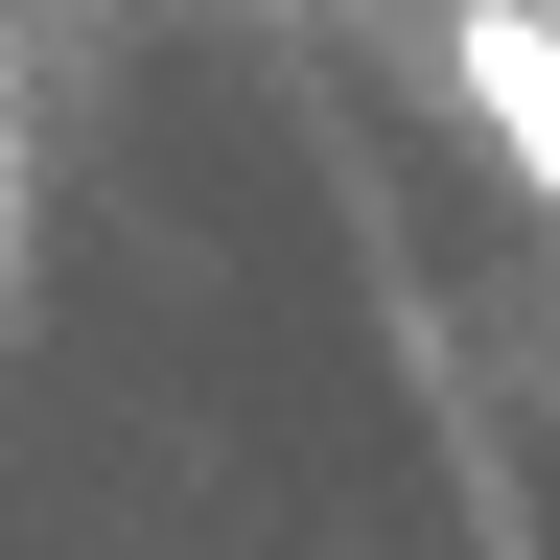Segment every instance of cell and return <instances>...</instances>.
Segmentation results:
<instances>
[{
    "mask_svg": "<svg viewBox=\"0 0 560 560\" xmlns=\"http://www.w3.org/2000/svg\"><path fill=\"white\" fill-rule=\"evenodd\" d=\"M444 94H467L490 164L560 210V0H444Z\"/></svg>",
    "mask_w": 560,
    "mask_h": 560,
    "instance_id": "cell-1",
    "label": "cell"
},
{
    "mask_svg": "<svg viewBox=\"0 0 560 560\" xmlns=\"http://www.w3.org/2000/svg\"><path fill=\"white\" fill-rule=\"evenodd\" d=\"M0 234H24V187H0Z\"/></svg>",
    "mask_w": 560,
    "mask_h": 560,
    "instance_id": "cell-2",
    "label": "cell"
}]
</instances>
